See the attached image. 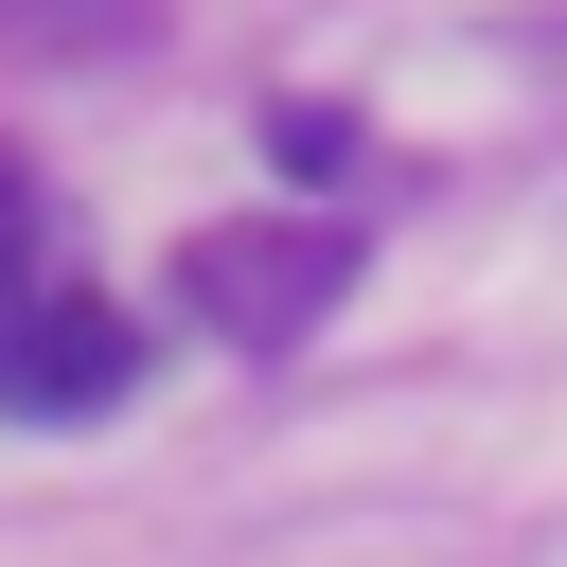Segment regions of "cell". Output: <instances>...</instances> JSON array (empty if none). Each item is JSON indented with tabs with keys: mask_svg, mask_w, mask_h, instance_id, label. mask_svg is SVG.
<instances>
[{
	"mask_svg": "<svg viewBox=\"0 0 567 567\" xmlns=\"http://www.w3.org/2000/svg\"><path fill=\"white\" fill-rule=\"evenodd\" d=\"M142 390V319L106 284H18L0 301V408L18 425H71V408H124Z\"/></svg>",
	"mask_w": 567,
	"mask_h": 567,
	"instance_id": "1",
	"label": "cell"
},
{
	"mask_svg": "<svg viewBox=\"0 0 567 567\" xmlns=\"http://www.w3.org/2000/svg\"><path fill=\"white\" fill-rule=\"evenodd\" d=\"M177 284H195V319H213V337L284 354V337H319V301H337L354 266H337V230H284V213H248V230H195V248H177Z\"/></svg>",
	"mask_w": 567,
	"mask_h": 567,
	"instance_id": "2",
	"label": "cell"
},
{
	"mask_svg": "<svg viewBox=\"0 0 567 567\" xmlns=\"http://www.w3.org/2000/svg\"><path fill=\"white\" fill-rule=\"evenodd\" d=\"M266 159H284V177H337V159H354V124H337V106H284V124H266Z\"/></svg>",
	"mask_w": 567,
	"mask_h": 567,
	"instance_id": "3",
	"label": "cell"
},
{
	"mask_svg": "<svg viewBox=\"0 0 567 567\" xmlns=\"http://www.w3.org/2000/svg\"><path fill=\"white\" fill-rule=\"evenodd\" d=\"M18 284H35V177L0 159V301H18Z\"/></svg>",
	"mask_w": 567,
	"mask_h": 567,
	"instance_id": "4",
	"label": "cell"
}]
</instances>
